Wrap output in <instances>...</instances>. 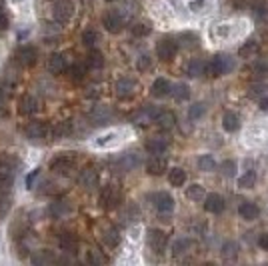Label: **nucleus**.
I'll list each match as a JSON object with an SVG mask.
<instances>
[{
	"label": "nucleus",
	"mask_w": 268,
	"mask_h": 266,
	"mask_svg": "<svg viewBox=\"0 0 268 266\" xmlns=\"http://www.w3.org/2000/svg\"><path fill=\"white\" fill-rule=\"evenodd\" d=\"M230 70H234V60L228 54H216L210 62H206V74L208 76H224Z\"/></svg>",
	"instance_id": "1"
},
{
	"label": "nucleus",
	"mask_w": 268,
	"mask_h": 266,
	"mask_svg": "<svg viewBox=\"0 0 268 266\" xmlns=\"http://www.w3.org/2000/svg\"><path fill=\"white\" fill-rule=\"evenodd\" d=\"M122 200V192L118 186L114 184H106L102 190H100V204L104 208H116Z\"/></svg>",
	"instance_id": "2"
},
{
	"label": "nucleus",
	"mask_w": 268,
	"mask_h": 266,
	"mask_svg": "<svg viewBox=\"0 0 268 266\" xmlns=\"http://www.w3.org/2000/svg\"><path fill=\"white\" fill-rule=\"evenodd\" d=\"M74 164H76V158L72 154H60L50 162V170L56 174H70L74 170Z\"/></svg>",
	"instance_id": "3"
},
{
	"label": "nucleus",
	"mask_w": 268,
	"mask_h": 266,
	"mask_svg": "<svg viewBox=\"0 0 268 266\" xmlns=\"http://www.w3.org/2000/svg\"><path fill=\"white\" fill-rule=\"evenodd\" d=\"M74 14L72 0H56L54 2V20L60 24H66Z\"/></svg>",
	"instance_id": "4"
},
{
	"label": "nucleus",
	"mask_w": 268,
	"mask_h": 266,
	"mask_svg": "<svg viewBox=\"0 0 268 266\" xmlns=\"http://www.w3.org/2000/svg\"><path fill=\"white\" fill-rule=\"evenodd\" d=\"M48 134H50V128H48L44 122L34 120V122H28V124L24 126V136L30 138V140H42V138H46Z\"/></svg>",
	"instance_id": "5"
},
{
	"label": "nucleus",
	"mask_w": 268,
	"mask_h": 266,
	"mask_svg": "<svg viewBox=\"0 0 268 266\" xmlns=\"http://www.w3.org/2000/svg\"><path fill=\"white\" fill-rule=\"evenodd\" d=\"M178 52V44L172 40V38H162L158 44H156V56L160 60H172Z\"/></svg>",
	"instance_id": "6"
},
{
	"label": "nucleus",
	"mask_w": 268,
	"mask_h": 266,
	"mask_svg": "<svg viewBox=\"0 0 268 266\" xmlns=\"http://www.w3.org/2000/svg\"><path fill=\"white\" fill-rule=\"evenodd\" d=\"M102 26H104L108 32L116 34V32H120V30H122L124 20H122V16H120V12H118V10H110V12H106V14L102 16Z\"/></svg>",
	"instance_id": "7"
},
{
	"label": "nucleus",
	"mask_w": 268,
	"mask_h": 266,
	"mask_svg": "<svg viewBox=\"0 0 268 266\" xmlns=\"http://www.w3.org/2000/svg\"><path fill=\"white\" fill-rule=\"evenodd\" d=\"M152 200L160 214H170L174 210V198L168 192H156V194H152Z\"/></svg>",
	"instance_id": "8"
},
{
	"label": "nucleus",
	"mask_w": 268,
	"mask_h": 266,
	"mask_svg": "<svg viewBox=\"0 0 268 266\" xmlns=\"http://www.w3.org/2000/svg\"><path fill=\"white\" fill-rule=\"evenodd\" d=\"M146 240H148V246H150V250H154L156 254H160L164 248H166V234L162 232V230H158V228H152V230H148V236H146Z\"/></svg>",
	"instance_id": "9"
},
{
	"label": "nucleus",
	"mask_w": 268,
	"mask_h": 266,
	"mask_svg": "<svg viewBox=\"0 0 268 266\" xmlns=\"http://www.w3.org/2000/svg\"><path fill=\"white\" fill-rule=\"evenodd\" d=\"M14 60L20 66H32L36 62V48H32V46H20L14 52Z\"/></svg>",
	"instance_id": "10"
},
{
	"label": "nucleus",
	"mask_w": 268,
	"mask_h": 266,
	"mask_svg": "<svg viewBox=\"0 0 268 266\" xmlns=\"http://www.w3.org/2000/svg\"><path fill=\"white\" fill-rule=\"evenodd\" d=\"M166 168H168V160L166 158H162V156H152L148 162H146V172L150 174V176H160V174H164L166 172Z\"/></svg>",
	"instance_id": "11"
},
{
	"label": "nucleus",
	"mask_w": 268,
	"mask_h": 266,
	"mask_svg": "<svg viewBox=\"0 0 268 266\" xmlns=\"http://www.w3.org/2000/svg\"><path fill=\"white\" fill-rule=\"evenodd\" d=\"M204 208H206V212L220 214L226 208V202H224V198L220 194H206L204 196Z\"/></svg>",
	"instance_id": "12"
},
{
	"label": "nucleus",
	"mask_w": 268,
	"mask_h": 266,
	"mask_svg": "<svg viewBox=\"0 0 268 266\" xmlns=\"http://www.w3.org/2000/svg\"><path fill=\"white\" fill-rule=\"evenodd\" d=\"M70 212H72V204L68 200H54L48 206V214L52 218H66Z\"/></svg>",
	"instance_id": "13"
},
{
	"label": "nucleus",
	"mask_w": 268,
	"mask_h": 266,
	"mask_svg": "<svg viewBox=\"0 0 268 266\" xmlns=\"http://www.w3.org/2000/svg\"><path fill=\"white\" fill-rule=\"evenodd\" d=\"M12 184H14V174H12V170L0 166V196H10Z\"/></svg>",
	"instance_id": "14"
},
{
	"label": "nucleus",
	"mask_w": 268,
	"mask_h": 266,
	"mask_svg": "<svg viewBox=\"0 0 268 266\" xmlns=\"http://www.w3.org/2000/svg\"><path fill=\"white\" fill-rule=\"evenodd\" d=\"M78 182H80V186L84 190H92V188L98 186V172L94 168H84L80 172V176H78Z\"/></svg>",
	"instance_id": "15"
},
{
	"label": "nucleus",
	"mask_w": 268,
	"mask_h": 266,
	"mask_svg": "<svg viewBox=\"0 0 268 266\" xmlns=\"http://www.w3.org/2000/svg\"><path fill=\"white\" fill-rule=\"evenodd\" d=\"M58 246L62 252H68V254H74L78 250V238L72 234V232H62L58 236Z\"/></svg>",
	"instance_id": "16"
},
{
	"label": "nucleus",
	"mask_w": 268,
	"mask_h": 266,
	"mask_svg": "<svg viewBox=\"0 0 268 266\" xmlns=\"http://www.w3.org/2000/svg\"><path fill=\"white\" fill-rule=\"evenodd\" d=\"M90 120L94 124H108L112 120V110L108 106H94L90 110Z\"/></svg>",
	"instance_id": "17"
},
{
	"label": "nucleus",
	"mask_w": 268,
	"mask_h": 266,
	"mask_svg": "<svg viewBox=\"0 0 268 266\" xmlns=\"http://www.w3.org/2000/svg\"><path fill=\"white\" fill-rule=\"evenodd\" d=\"M138 164H140V156L136 152H126L116 160V166L120 170H132V168H136Z\"/></svg>",
	"instance_id": "18"
},
{
	"label": "nucleus",
	"mask_w": 268,
	"mask_h": 266,
	"mask_svg": "<svg viewBox=\"0 0 268 266\" xmlns=\"http://www.w3.org/2000/svg\"><path fill=\"white\" fill-rule=\"evenodd\" d=\"M134 90H136V82H134L132 78H120L116 82V94H118V98H130L134 94Z\"/></svg>",
	"instance_id": "19"
},
{
	"label": "nucleus",
	"mask_w": 268,
	"mask_h": 266,
	"mask_svg": "<svg viewBox=\"0 0 268 266\" xmlns=\"http://www.w3.org/2000/svg\"><path fill=\"white\" fill-rule=\"evenodd\" d=\"M154 122H156L160 128L170 130V128H174V124H176V116H174V112H170V110H158L156 116H154Z\"/></svg>",
	"instance_id": "20"
},
{
	"label": "nucleus",
	"mask_w": 268,
	"mask_h": 266,
	"mask_svg": "<svg viewBox=\"0 0 268 266\" xmlns=\"http://www.w3.org/2000/svg\"><path fill=\"white\" fill-rule=\"evenodd\" d=\"M168 144H170V142H168L166 138H162V136H154V138H148V140H146L144 148H146L150 154H162V152H166Z\"/></svg>",
	"instance_id": "21"
},
{
	"label": "nucleus",
	"mask_w": 268,
	"mask_h": 266,
	"mask_svg": "<svg viewBox=\"0 0 268 266\" xmlns=\"http://www.w3.org/2000/svg\"><path fill=\"white\" fill-rule=\"evenodd\" d=\"M170 88H172V84L166 78H156L152 82V86H150V94L156 96V98H162V96L170 94Z\"/></svg>",
	"instance_id": "22"
},
{
	"label": "nucleus",
	"mask_w": 268,
	"mask_h": 266,
	"mask_svg": "<svg viewBox=\"0 0 268 266\" xmlns=\"http://www.w3.org/2000/svg\"><path fill=\"white\" fill-rule=\"evenodd\" d=\"M238 214H240V218L242 220H256L258 218V214H260V210H258V206L254 204V202H242L240 206H238Z\"/></svg>",
	"instance_id": "23"
},
{
	"label": "nucleus",
	"mask_w": 268,
	"mask_h": 266,
	"mask_svg": "<svg viewBox=\"0 0 268 266\" xmlns=\"http://www.w3.org/2000/svg\"><path fill=\"white\" fill-rule=\"evenodd\" d=\"M156 112H158V108H154V106H146V108H142L140 112L134 114L132 120L136 122V124H148V122H154Z\"/></svg>",
	"instance_id": "24"
},
{
	"label": "nucleus",
	"mask_w": 268,
	"mask_h": 266,
	"mask_svg": "<svg viewBox=\"0 0 268 266\" xmlns=\"http://www.w3.org/2000/svg\"><path fill=\"white\" fill-rule=\"evenodd\" d=\"M186 74H188L190 78H198V76L206 74V62H204L202 58L190 60V62L186 64Z\"/></svg>",
	"instance_id": "25"
},
{
	"label": "nucleus",
	"mask_w": 268,
	"mask_h": 266,
	"mask_svg": "<svg viewBox=\"0 0 268 266\" xmlns=\"http://www.w3.org/2000/svg\"><path fill=\"white\" fill-rule=\"evenodd\" d=\"M66 70V58L62 54H52L48 58V72L50 74H62Z\"/></svg>",
	"instance_id": "26"
},
{
	"label": "nucleus",
	"mask_w": 268,
	"mask_h": 266,
	"mask_svg": "<svg viewBox=\"0 0 268 266\" xmlns=\"http://www.w3.org/2000/svg\"><path fill=\"white\" fill-rule=\"evenodd\" d=\"M38 110V98L32 94H24L20 98V112L22 114H34Z\"/></svg>",
	"instance_id": "27"
},
{
	"label": "nucleus",
	"mask_w": 268,
	"mask_h": 266,
	"mask_svg": "<svg viewBox=\"0 0 268 266\" xmlns=\"http://www.w3.org/2000/svg\"><path fill=\"white\" fill-rule=\"evenodd\" d=\"M222 126H224L226 132H236V130L240 128V118H238V114H236V112H226V114L222 116Z\"/></svg>",
	"instance_id": "28"
},
{
	"label": "nucleus",
	"mask_w": 268,
	"mask_h": 266,
	"mask_svg": "<svg viewBox=\"0 0 268 266\" xmlns=\"http://www.w3.org/2000/svg\"><path fill=\"white\" fill-rule=\"evenodd\" d=\"M170 94H172V98H174V100H178V102L188 100V98H190V86H188V84L178 82V84H174V86L170 88Z\"/></svg>",
	"instance_id": "29"
},
{
	"label": "nucleus",
	"mask_w": 268,
	"mask_h": 266,
	"mask_svg": "<svg viewBox=\"0 0 268 266\" xmlns=\"http://www.w3.org/2000/svg\"><path fill=\"white\" fill-rule=\"evenodd\" d=\"M102 240H104V244H106V246L114 248V246H118V244H120V234H118V230H116L114 226H108V228L102 232Z\"/></svg>",
	"instance_id": "30"
},
{
	"label": "nucleus",
	"mask_w": 268,
	"mask_h": 266,
	"mask_svg": "<svg viewBox=\"0 0 268 266\" xmlns=\"http://www.w3.org/2000/svg\"><path fill=\"white\" fill-rule=\"evenodd\" d=\"M72 132V124L70 122H58L56 126L50 128V136L52 138H64Z\"/></svg>",
	"instance_id": "31"
},
{
	"label": "nucleus",
	"mask_w": 268,
	"mask_h": 266,
	"mask_svg": "<svg viewBox=\"0 0 268 266\" xmlns=\"http://www.w3.org/2000/svg\"><path fill=\"white\" fill-rule=\"evenodd\" d=\"M168 182H170L172 186H178V188H180V186L186 182V172H184L182 168H178V166L172 168V170L168 172Z\"/></svg>",
	"instance_id": "32"
},
{
	"label": "nucleus",
	"mask_w": 268,
	"mask_h": 266,
	"mask_svg": "<svg viewBox=\"0 0 268 266\" xmlns=\"http://www.w3.org/2000/svg\"><path fill=\"white\" fill-rule=\"evenodd\" d=\"M190 246H192V242H190L188 238H178V240L172 244V256H174V258H180L182 254L188 252Z\"/></svg>",
	"instance_id": "33"
},
{
	"label": "nucleus",
	"mask_w": 268,
	"mask_h": 266,
	"mask_svg": "<svg viewBox=\"0 0 268 266\" xmlns=\"http://www.w3.org/2000/svg\"><path fill=\"white\" fill-rule=\"evenodd\" d=\"M186 196H188V200H192V202H200V200L206 196V192H204V188H202L200 184H192V186L186 188Z\"/></svg>",
	"instance_id": "34"
},
{
	"label": "nucleus",
	"mask_w": 268,
	"mask_h": 266,
	"mask_svg": "<svg viewBox=\"0 0 268 266\" xmlns=\"http://www.w3.org/2000/svg\"><path fill=\"white\" fill-rule=\"evenodd\" d=\"M86 64H88L90 68H94V70L102 68V66H104V56H102V52L92 50V52L88 54V58H86Z\"/></svg>",
	"instance_id": "35"
},
{
	"label": "nucleus",
	"mask_w": 268,
	"mask_h": 266,
	"mask_svg": "<svg viewBox=\"0 0 268 266\" xmlns=\"http://www.w3.org/2000/svg\"><path fill=\"white\" fill-rule=\"evenodd\" d=\"M30 260H32V264H38V266H40V264H48V262H54L56 258H54V256H52L48 250H38L36 254H32V258H30Z\"/></svg>",
	"instance_id": "36"
},
{
	"label": "nucleus",
	"mask_w": 268,
	"mask_h": 266,
	"mask_svg": "<svg viewBox=\"0 0 268 266\" xmlns=\"http://www.w3.org/2000/svg\"><path fill=\"white\" fill-rule=\"evenodd\" d=\"M238 54H240L242 58H252L254 54H258V44H256L254 40H248L244 46H240Z\"/></svg>",
	"instance_id": "37"
},
{
	"label": "nucleus",
	"mask_w": 268,
	"mask_h": 266,
	"mask_svg": "<svg viewBox=\"0 0 268 266\" xmlns=\"http://www.w3.org/2000/svg\"><path fill=\"white\" fill-rule=\"evenodd\" d=\"M198 168H200L202 172H212V170L216 168V162H214V158H212L210 154H202V156L198 158Z\"/></svg>",
	"instance_id": "38"
},
{
	"label": "nucleus",
	"mask_w": 268,
	"mask_h": 266,
	"mask_svg": "<svg viewBox=\"0 0 268 266\" xmlns=\"http://www.w3.org/2000/svg\"><path fill=\"white\" fill-rule=\"evenodd\" d=\"M254 184H256V172L254 170H248L246 174H242L238 178V186L240 188H254Z\"/></svg>",
	"instance_id": "39"
},
{
	"label": "nucleus",
	"mask_w": 268,
	"mask_h": 266,
	"mask_svg": "<svg viewBox=\"0 0 268 266\" xmlns=\"http://www.w3.org/2000/svg\"><path fill=\"white\" fill-rule=\"evenodd\" d=\"M82 42H84V46L94 48L98 44V32L96 30H84L82 32Z\"/></svg>",
	"instance_id": "40"
},
{
	"label": "nucleus",
	"mask_w": 268,
	"mask_h": 266,
	"mask_svg": "<svg viewBox=\"0 0 268 266\" xmlns=\"http://www.w3.org/2000/svg\"><path fill=\"white\" fill-rule=\"evenodd\" d=\"M84 76H86V66H84V64H72V66H70V78H72L74 82L84 80Z\"/></svg>",
	"instance_id": "41"
},
{
	"label": "nucleus",
	"mask_w": 268,
	"mask_h": 266,
	"mask_svg": "<svg viewBox=\"0 0 268 266\" xmlns=\"http://www.w3.org/2000/svg\"><path fill=\"white\" fill-rule=\"evenodd\" d=\"M204 112H206V106H204L202 102H196V104H192V106L188 108V118H190V120H198V118L204 116Z\"/></svg>",
	"instance_id": "42"
},
{
	"label": "nucleus",
	"mask_w": 268,
	"mask_h": 266,
	"mask_svg": "<svg viewBox=\"0 0 268 266\" xmlns=\"http://www.w3.org/2000/svg\"><path fill=\"white\" fill-rule=\"evenodd\" d=\"M86 262H90V264H104V262H106V258L102 256V252H100V250L90 248V250H88V254H86Z\"/></svg>",
	"instance_id": "43"
},
{
	"label": "nucleus",
	"mask_w": 268,
	"mask_h": 266,
	"mask_svg": "<svg viewBox=\"0 0 268 266\" xmlns=\"http://www.w3.org/2000/svg\"><path fill=\"white\" fill-rule=\"evenodd\" d=\"M266 92H268V84H262V82H256V84H252L248 88V96L250 98H258V96H262Z\"/></svg>",
	"instance_id": "44"
},
{
	"label": "nucleus",
	"mask_w": 268,
	"mask_h": 266,
	"mask_svg": "<svg viewBox=\"0 0 268 266\" xmlns=\"http://www.w3.org/2000/svg\"><path fill=\"white\" fill-rule=\"evenodd\" d=\"M238 254V244L236 242H224L222 246V256L224 258H236Z\"/></svg>",
	"instance_id": "45"
},
{
	"label": "nucleus",
	"mask_w": 268,
	"mask_h": 266,
	"mask_svg": "<svg viewBox=\"0 0 268 266\" xmlns=\"http://www.w3.org/2000/svg\"><path fill=\"white\" fill-rule=\"evenodd\" d=\"M252 72L256 76H268V60H258L256 64H252Z\"/></svg>",
	"instance_id": "46"
},
{
	"label": "nucleus",
	"mask_w": 268,
	"mask_h": 266,
	"mask_svg": "<svg viewBox=\"0 0 268 266\" xmlns=\"http://www.w3.org/2000/svg\"><path fill=\"white\" fill-rule=\"evenodd\" d=\"M10 206H12L10 196H0V218H6V214L10 212Z\"/></svg>",
	"instance_id": "47"
},
{
	"label": "nucleus",
	"mask_w": 268,
	"mask_h": 266,
	"mask_svg": "<svg viewBox=\"0 0 268 266\" xmlns=\"http://www.w3.org/2000/svg\"><path fill=\"white\" fill-rule=\"evenodd\" d=\"M136 66H138V70H140V72H146V70H150V68H152V58H150L148 54H142V56L138 58Z\"/></svg>",
	"instance_id": "48"
},
{
	"label": "nucleus",
	"mask_w": 268,
	"mask_h": 266,
	"mask_svg": "<svg viewBox=\"0 0 268 266\" xmlns=\"http://www.w3.org/2000/svg\"><path fill=\"white\" fill-rule=\"evenodd\" d=\"M130 30H132V34H134V36H146V34L150 32V26H148V24H144V22H138V24H134Z\"/></svg>",
	"instance_id": "49"
},
{
	"label": "nucleus",
	"mask_w": 268,
	"mask_h": 266,
	"mask_svg": "<svg viewBox=\"0 0 268 266\" xmlns=\"http://www.w3.org/2000/svg\"><path fill=\"white\" fill-rule=\"evenodd\" d=\"M0 166H4L8 170H14L18 166V160L14 156H2V158H0Z\"/></svg>",
	"instance_id": "50"
},
{
	"label": "nucleus",
	"mask_w": 268,
	"mask_h": 266,
	"mask_svg": "<svg viewBox=\"0 0 268 266\" xmlns=\"http://www.w3.org/2000/svg\"><path fill=\"white\" fill-rule=\"evenodd\" d=\"M234 170H236V162L234 160H224L222 162V174L224 176H232Z\"/></svg>",
	"instance_id": "51"
},
{
	"label": "nucleus",
	"mask_w": 268,
	"mask_h": 266,
	"mask_svg": "<svg viewBox=\"0 0 268 266\" xmlns=\"http://www.w3.org/2000/svg\"><path fill=\"white\" fill-rule=\"evenodd\" d=\"M38 172H40V170L36 168V170H32V172H30V174L26 176V186H28V188H32V180H34V178L38 176Z\"/></svg>",
	"instance_id": "52"
},
{
	"label": "nucleus",
	"mask_w": 268,
	"mask_h": 266,
	"mask_svg": "<svg viewBox=\"0 0 268 266\" xmlns=\"http://www.w3.org/2000/svg\"><path fill=\"white\" fill-rule=\"evenodd\" d=\"M258 246H260L262 250H268V232L260 236V240H258Z\"/></svg>",
	"instance_id": "53"
},
{
	"label": "nucleus",
	"mask_w": 268,
	"mask_h": 266,
	"mask_svg": "<svg viewBox=\"0 0 268 266\" xmlns=\"http://www.w3.org/2000/svg\"><path fill=\"white\" fill-rule=\"evenodd\" d=\"M8 24H10V22H8V16H6V14H0V30H6Z\"/></svg>",
	"instance_id": "54"
},
{
	"label": "nucleus",
	"mask_w": 268,
	"mask_h": 266,
	"mask_svg": "<svg viewBox=\"0 0 268 266\" xmlns=\"http://www.w3.org/2000/svg\"><path fill=\"white\" fill-rule=\"evenodd\" d=\"M260 108H262V110H268V98H262V100H260Z\"/></svg>",
	"instance_id": "55"
},
{
	"label": "nucleus",
	"mask_w": 268,
	"mask_h": 266,
	"mask_svg": "<svg viewBox=\"0 0 268 266\" xmlns=\"http://www.w3.org/2000/svg\"><path fill=\"white\" fill-rule=\"evenodd\" d=\"M4 6V0H0V8H2Z\"/></svg>",
	"instance_id": "56"
},
{
	"label": "nucleus",
	"mask_w": 268,
	"mask_h": 266,
	"mask_svg": "<svg viewBox=\"0 0 268 266\" xmlns=\"http://www.w3.org/2000/svg\"><path fill=\"white\" fill-rule=\"evenodd\" d=\"M106 2H116V0H106Z\"/></svg>",
	"instance_id": "57"
}]
</instances>
